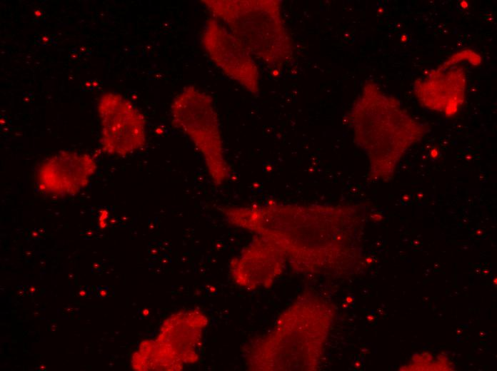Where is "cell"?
<instances>
[{
    "instance_id": "1",
    "label": "cell",
    "mask_w": 497,
    "mask_h": 371,
    "mask_svg": "<svg viewBox=\"0 0 497 371\" xmlns=\"http://www.w3.org/2000/svg\"><path fill=\"white\" fill-rule=\"evenodd\" d=\"M173 126L189 137L201 153L211 182L221 186L229 178L218 116L212 98L188 86L174 97L170 106Z\"/></svg>"
},
{
    "instance_id": "2",
    "label": "cell",
    "mask_w": 497,
    "mask_h": 371,
    "mask_svg": "<svg viewBox=\"0 0 497 371\" xmlns=\"http://www.w3.org/2000/svg\"><path fill=\"white\" fill-rule=\"evenodd\" d=\"M97 113L105 153L126 157L146 146V118L126 97L115 92L104 93L98 101Z\"/></svg>"
},
{
    "instance_id": "3",
    "label": "cell",
    "mask_w": 497,
    "mask_h": 371,
    "mask_svg": "<svg viewBox=\"0 0 497 371\" xmlns=\"http://www.w3.org/2000/svg\"><path fill=\"white\" fill-rule=\"evenodd\" d=\"M96 170V161L91 155L60 151L40 163L36 184L39 190L46 195L69 197L84 189Z\"/></svg>"
},
{
    "instance_id": "4",
    "label": "cell",
    "mask_w": 497,
    "mask_h": 371,
    "mask_svg": "<svg viewBox=\"0 0 497 371\" xmlns=\"http://www.w3.org/2000/svg\"><path fill=\"white\" fill-rule=\"evenodd\" d=\"M201 44L211 60L229 76L248 88L256 90L255 66L239 40L211 16L201 34Z\"/></svg>"
},
{
    "instance_id": "5",
    "label": "cell",
    "mask_w": 497,
    "mask_h": 371,
    "mask_svg": "<svg viewBox=\"0 0 497 371\" xmlns=\"http://www.w3.org/2000/svg\"><path fill=\"white\" fill-rule=\"evenodd\" d=\"M461 5H462V6H463V9H466V8L467 7L468 4H467V2H466V1H463V2L461 3Z\"/></svg>"
}]
</instances>
